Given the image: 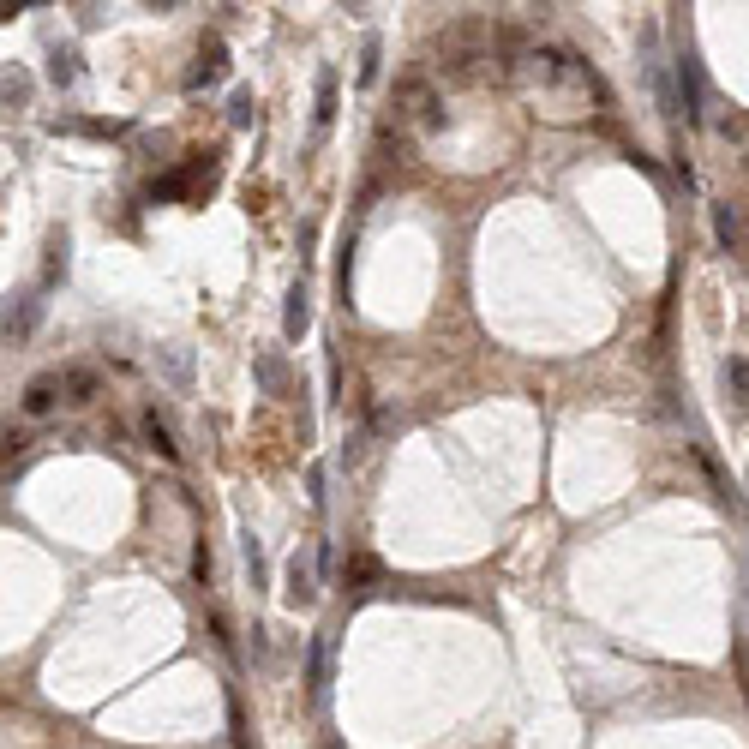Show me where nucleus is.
<instances>
[{"label":"nucleus","instance_id":"1","mask_svg":"<svg viewBox=\"0 0 749 749\" xmlns=\"http://www.w3.org/2000/svg\"><path fill=\"white\" fill-rule=\"evenodd\" d=\"M282 600H288V606H318V558H312V552H294V558H288Z\"/></svg>","mask_w":749,"mask_h":749},{"label":"nucleus","instance_id":"2","mask_svg":"<svg viewBox=\"0 0 749 749\" xmlns=\"http://www.w3.org/2000/svg\"><path fill=\"white\" fill-rule=\"evenodd\" d=\"M402 102H408V114H414L426 132L444 126V102H438V90H432L426 78H402Z\"/></svg>","mask_w":749,"mask_h":749},{"label":"nucleus","instance_id":"3","mask_svg":"<svg viewBox=\"0 0 749 749\" xmlns=\"http://www.w3.org/2000/svg\"><path fill=\"white\" fill-rule=\"evenodd\" d=\"M60 402H66V390H60V372H36V378L24 384V414H30V420H48Z\"/></svg>","mask_w":749,"mask_h":749},{"label":"nucleus","instance_id":"4","mask_svg":"<svg viewBox=\"0 0 749 749\" xmlns=\"http://www.w3.org/2000/svg\"><path fill=\"white\" fill-rule=\"evenodd\" d=\"M222 72H228V48H222V36H210V42L198 48V66L186 72V90H210Z\"/></svg>","mask_w":749,"mask_h":749},{"label":"nucleus","instance_id":"5","mask_svg":"<svg viewBox=\"0 0 749 749\" xmlns=\"http://www.w3.org/2000/svg\"><path fill=\"white\" fill-rule=\"evenodd\" d=\"M678 90H684V120H690V126H702V120H708V108H702V72H696V60H690V54L678 60Z\"/></svg>","mask_w":749,"mask_h":749},{"label":"nucleus","instance_id":"6","mask_svg":"<svg viewBox=\"0 0 749 749\" xmlns=\"http://www.w3.org/2000/svg\"><path fill=\"white\" fill-rule=\"evenodd\" d=\"M60 390H66V408H90L96 390H102V378H96L90 366H66V372H60Z\"/></svg>","mask_w":749,"mask_h":749},{"label":"nucleus","instance_id":"7","mask_svg":"<svg viewBox=\"0 0 749 749\" xmlns=\"http://www.w3.org/2000/svg\"><path fill=\"white\" fill-rule=\"evenodd\" d=\"M720 384H726L732 414H744V408H749V360H738V354H732V360L720 366Z\"/></svg>","mask_w":749,"mask_h":749},{"label":"nucleus","instance_id":"8","mask_svg":"<svg viewBox=\"0 0 749 749\" xmlns=\"http://www.w3.org/2000/svg\"><path fill=\"white\" fill-rule=\"evenodd\" d=\"M306 324H312V294L294 282V294H288V312H282V330H288V342H300V336H306Z\"/></svg>","mask_w":749,"mask_h":749},{"label":"nucleus","instance_id":"9","mask_svg":"<svg viewBox=\"0 0 749 749\" xmlns=\"http://www.w3.org/2000/svg\"><path fill=\"white\" fill-rule=\"evenodd\" d=\"M714 240H720V252H738V246H744V222H738L732 204H714Z\"/></svg>","mask_w":749,"mask_h":749},{"label":"nucleus","instance_id":"10","mask_svg":"<svg viewBox=\"0 0 749 749\" xmlns=\"http://www.w3.org/2000/svg\"><path fill=\"white\" fill-rule=\"evenodd\" d=\"M144 444H150V450H156L162 462H174V456H180V444H174V432H168V420H162L156 408L144 414Z\"/></svg>","mask_w":749,"mask_h":749},{"label":"nucleus","instance_id":"11","mask_svg":"<svg viewBox=\"0 0 749 749\" xmlns=\"http://www.w3.org/2000/svg\"><path fill=\"white\" fill-rule=\"evenodd\" d=\"M324 678H330V636H312V648H306V684H312V696H324Z\"/></svg>","mask_w":749,"mask_h":749},{"label":"nucleus","instance_id":"12","mask_svg":"<svg viewBox=\"0 0 749 749\" xmlns=\"http://www.w3.org/2000/svg\"><path fill=\"white\" fill-rule=\"evenodd\" d=\"M330 120H336V72L324 66V72H318V108H312V132H324Z\"/></svg>","mask_w":749,"mask_h":749},{"label":"nucleus","instance_id":"13","mask_svg":"<svg viewBox=\"0 0 749 749\" xmlns=\"http://www.w3.org/2000/svg\"><path fill=\"white\" fill-rule=\"evenodd\" d=\"M48 78H54L60 90H72V84H78V54H72V48H48Z\"/></svg>","mask_w":749,"mask_h":749},{"label":"nucleus","instance_id":"14","mask_svg":"<svg viewBox=\"0 0 749 749\" xmlns=\"http://www.w3.org/2000/svg\"><path fill=\"white\" fill-rule=\"evenodd\" d=\"M378 54H384V48H378V36H366V48H360V90H372V84H378Z\"/></svg>","mask_w":749,"mask_h":749},{"label":"nucleus","instance_id":"15","mask_svg":"<svg viewBox=\"0 0 749 749\" xmlns=\"http://www.w3.org/2000/svg\"><path fill=\"white\" fill-rule=\"evenodd\" d=\"M228 120H234V126H252V120H258V102H252V90H234V102H228Z\"/></svg>","mask_w":749,"mask_h":749},{"label":"nucleus","instance_id":"16","mask_svg":"<svg viewBox=\"0 0 749 749\" xmlns=\"http://www.w3.org/2000/svg\"><path fill=\"white\" fill-rule=\"evenodd\" d=\"M60 270H66V234H54V240H48V270H42V282H54Z\"/></svg>","mask_w":749,"mask_h":749},{"label":"nucleus","instance_id":"17","mask_svg":"<svg viewBox=\"0 0 749 749\" xmlns=\"http://www.w3.org/2000/svg\"><path fill=\"white\" fill-rule=\"evenodd\" d=\"M258 384H264V390H276V384H282V360H276V354H264V360H258Z\"/></svg>","mask_w":749,"mask_h":749},{"label":"nucleus","instance_id":"18","mask_svg":"<svg viewBox=\"0 0 749 749\" xmlns=\"http://www.w3.org/2000/svg\"><path fill=\"white\" fill-rule=\"evenodd\" d=\"M192 576L210 582V546H204V540H198V552H192Z\"/></svg>","mask_w":749,"mask_h":749}]
</instances>
